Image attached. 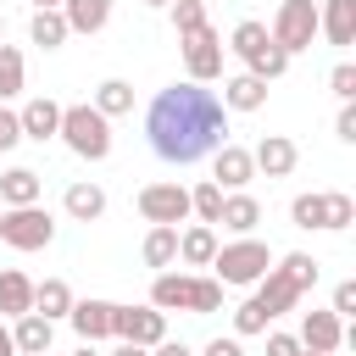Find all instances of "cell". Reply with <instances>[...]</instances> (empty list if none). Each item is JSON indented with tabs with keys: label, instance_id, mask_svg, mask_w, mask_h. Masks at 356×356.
I'll return each instance as SVG.
<instances>
[{
	"label": "cell",
	"instance_id": "obj_1",
	"mask_svg": "<svg viewBox=\"0 0 356 356\" xmlns=\"http://www.w3.org/2000/svg\"><path fill=\"white\" fill-rule=\"evenodd\" d=\"M222 134H228L222 100L211 89H200V83H167L145 111V139L172 167H189V161L211 156L217 145H228Z\"/></svg>",
	"mask_w": 356,
	"mask_h": 356
},
{
	"label": "cell",
	"instance_id": "obj_2",
	"mask_svg": "<svg viewBox=\"0 0 356 356\" xmlns=\"http://www.w3.org/2000/svg\"><path fill=\"white\" fill-rule=\"evenodd\" d=\"M312 284H317V261H312L306 250H295V256H284L278 267H267V278H256V295H250V300H256V306L267 312V323H273V317L289 312Z\"/></svg>",
	"mask_w": 356,
	"mask_h": 356
},
{
	"label": "cell",
	"instance_id": "obj_3",
	"mask_svg": "<svg viewBox=\"0 0 356 356\" xmlns=\"http://www.w3.org/2000/svg\"><path fill=\"white\" fill-rule=\"evenodd\" d=\"M150 306L156 312H195V317H206V312L222 306V284L217 278H200V273H156Z\"/></svg>",
	"mask_w": 356,
	"mask_h": 356
},
{
	"label": "cell",
	"instance_id": "obj_4",
	"mask_svg": "<svg viewBox=\"0 0 356 356\" xmlns=\"http://www.w3.org/2000/svg\"><path fill=\"white\" fill-rule=\"evenodd\" d=\"M56 134H61L67 150L83 156V161H106V156H111V122H106L95 106H61V128H56Z\"/></svg>",
	"mask_w": 356,
	"mask_h": 356
},
{
	"label": "cell",
	"instance_id": "obj_5",
	"mask_svg": "<svg viewBox=\"0 0 356 356\" xmlns=\"http://www.w3.org/2000/svg\"><path fill=\"white\" fill-rule=\"evenodd\" d=\"M211 267H217V284H256V278H267L273 250L261 239H234V245H217Z\"/></svg>",
	"mask_w": 356,
	"mask_h": 356
},
{
	"label": "cell",
	"instance_id": "obj_6",
	"mask_svg": "<svg viewBox=\"0 0 356 356\" xmlns=\"http://www.w3.org/2000/svg\"><path fill=\"white\" fill-rule=\"evenodd\" d=\"M0 239H6L11 250H44V245L56 239V222H50L44 206H11V211L0 217Z\"/></svg>",
	"mask_w": 356,
	"mask_h": 356
},
{
	"label": "cell",
	"instance_id": "obj_7",
	"mask_svg": "<svg viewBox=\"0 0 356 356\" xmlns=\"http://www.w3.org/2000/svg\"><path fill=\"white\" fill-rule=\"evenodd\" d=\"M267 33H273V44H278L284 56L312 50V39H317V6H312V0H284Z\"/></svg>",
	"mask_w": 356,
	"mask_h": 356
},
{
	"label": "cell",
	"instance_id": "obj_8",
	"mask_svg": "<svg viewBox=\"0 0 356 356\" xmlns=\"http://www.w3.org/2000/svg\"><path fill=\"white\" fill-rule=\"evenodd\" d=\"M111 334L139 345V350H156L167 339V312H156V306H111Z\"/></svg>",
	"mask_w": 356,
	"mask_h": 356
},
{
	"label": "cell",
	"instance_id": "obj_9",
	"mask_svg": "<svg viewBox=\"0 0 356 356\" xmlns=\"http://www.w3.org/2000/svg\"><path fill=\"white\" fill-rule=\"evenodd\" d=\"M139 211H145V222H156V228H178V222L189 217V189H184V184H145V189H139Z\"/></svg>",
	"mask_w": 356,
	"mask_h": 356
},
{
	"label": "cell",
	"instance_id": "obj_10",
	"mask_svg": "<svg viewBox=\"0 0 356 356\" xmlns=\"http://www.w3.org/2000/svg\"><path fill=\"white\" fill-rule=\"evenodd\" d=\"M184 67H189V83H211L222 72V39L211 33V22L184 33Z\"/></svg>",
	"mask_w": 356,
	"mask_h": 356
},
{
	"label": "cell",
	"instance_id": "obj_11",
	"mask_svg": "<svg viewBox=\"0 0 356 356\" xmlns=\"http://www.w3.org/2000/svg\"><path fill=\"white\" fill-rule=\"evenodd\" d=\"M295 339H300V350H312V356H334V350L345 345V328H339L334 312H306Z\"/></svg>",
	"mask_w": 356,
	"mask_h": 356
},
{
	"label": "cell",
	"instance_id": "obj_12",
	"mask_svg": "<svg viewBox=\"0 0 356 356\" xmlns=\"http://www.w3.org/2000/svg\"><path fill=\"white\" fill-rule=\"evenodd\" d=\"M250 161H256V172H267V178H289V172H295V161H300V150H295V139L267 134V139L250 150Z\"/></svg>",
	"mask_w": 356,
	"mask_h": 356
},
{
	"label": "cell",
	"instance_id": "obj_13",
	"mask_svg": "<svg viewBox=\"0 0 356 356\" xmlns=\"http://www.w3.org/2000/svg\"><path fill=\"white\" fill-rule=\"evenodd\" d=\"M17 128H22V139H56V128H61V106L50 100V95H39V100H28L22 111H17Z\"/></svg>",
	"mask_w": 356,
	"mask_h": 356
},
{
	"label": "cell",
	"instance_id": "obj_14",
	"mask_svg": "<svg viewBox=\"0 0 356 356\" xmlns=\"http://www.w3.org/2000/svg\"><path fill=\"white\" fill-rule=\"evenodd\" d=\"M211 156H217V178H211L217 189H245V184L256 178V161H250L245 145H217Z\"/></svg>",
	"mask_w": 356,
	"mask_h": 356
},
{
	"label": "cell",
	"instance_id": "obj_15",
	"mask_svg": "<svg viewBox=\"0 0 356 356\" xmlns=\"http://www.w3.org/2000/svg\"><path fill=\"white\" fill-rule=\"evenodd\" d=\"M317 33H328V44H350L356 39V0H323Z\"/></svg>",
	"mask_w": 356,
	"mask_h": 356
},
{
	"label": "cell",
	"instance_id": "obj_16",
	"mask_svg": "<svg viewBox=\"0 0 356 356\" xmlns=\"http://www.w3.org/2000/svg\"><path fill=\"white\" fill-rule=\"evenodd\" d=\"M72 328L83 334V345H95V339H106L111 334V300H72Z\"/></svg>",
	"mask_w": 356,
	"mask_h": 356
},
{
	"label": "cell",
	"instance_id": "obj_17",
	"mask_svg": "<svg viewBox=\"0 0 356 356\" xmlns=\"http://www.w3.org/2000/svg\"><path fill=\"white\" fill-rule=\"evenodd\" d=\"M261 106H267V83L261 78L239 72V78L222 83V111H261Z\"/></svg>",
	"mask_w": 356,
	"mask_h": 356
},
{
	"label": "cell",
	"instance_id": "obj_18",
	"mask_svg": "<svg viewBox=\"0 0 356 356\" xmlns=\"http://www.w3.org/2000/svg\"><path fill=\"white\" fill-rule=\"evenodd\" d=\"M39 172L33 167H11V172H0V200H6V211L11 206H39Z\"/></svg>",
	"mask_w": 356,
	"mask_h": 356
},
{
	"label": "cell",
	"instance_id": "obj_19",
	"mask_svg": "<svg viewBox=\"0 0 356 356\" xmlns=\"http://www.w3.org/2000/svg\"><path fill=\"white\" fill-rule=\"evenodd\" d=\"M217 222H222L228 234L250 239V228L261 222V200H250V195H222V211H217Z\"/></svg>",
	"mask_w": 356,
	"mask_h": 356
},
{
	"label": "cell",
	"instance_id": "obj_20",
	"mask_svg": "<svg viewBox=\"0 0 356 356\" xmlns=\"http://www.w3.org/2000/svg\"><path fill=\"white\" fill-rule=\"evenodd\" d=\"M50 334H56V328H50L39 312H22L17 328H11V345H17V356H44V350H50Z\"/></svg>",
	"mask_w": 356,
	"mask_h": 356
},
{
	"label": "cell",
	"instance_id": "obj_21",
	"mask_svg": "<svg viewBox=\"0 0 356 356\" xmlns=\"http://www.w3.org/2000/svg\"><path fill=\"white\" fill-rule=\"evenodd\" d=\"M22 312H33V278L6 267L0 273V317H22Z\"/></svg>",
	"mask_w": 356,
	"mask_h": 356
},
{
	"label": "cell",
	"instance_id": "obj_22",
	"mask_svg": "<svg viewBox=\"0 0 356 356\" xmlns=\"http://www.w3.org/2000/svg\"><path fill=\"white\" fill-rule=\"evenodd\" d=\"M61 17H67V33H100L111 17V0H61Z\"/></svg>",
	"mask_w": 356,
	"mask_h": 356
},
{
	"label": "cell",
	"instance_id": "obj_23",
	"mask_svg": "<svg viewBox=\"0 0 356 356\" xmlns=\"http://www.w3.org/2000/svg\"><path fill=\"white\" fill-rule=\"evenodd\" d=\"M178 256H184L189 267H211V256H217V234H211L206 222L184 228V234H178Z\"/></svg>",
	"mask_w": 356,
	"mask_h": 356
},
{
	"label": "cell",
	"instance_id": "obj_24",
	"mask_svg": "<svg viewBox=\"0 0 356 356\" xmlns=\"http://www.w3.org/2000/svg\"><path fill=\"white\" fill-rule=\"evenodd\" d=\"M33 312H39L44 323L67 317V312H72V289H67L61 278H44V284H33Z\"/></svg>",
	"mask_w": 356,
	"mask_h": 356
},
{
	"label": "cell",
	"instance_id": "obj_25",
	"mask_svg": "<svg viewBox=\"0 0 356 356\" xmlns=\"http://www.w3.org/2000/svg\"><path fill=\"white\" fill-rule=\"evenodd\" d=\"M61 206H67V217H78V222H95V217L106 211V189H100V184H72Z\"/></svg>",
	"mask_w": 356,
	"mask_h": 356
},
{
	"label": "cell",
	"instance_id": "obj_26",
	"mask_svg": "<svg viewBox=\"0 0 356 356\" xmlns=\"http://www.w3.org/2000/svg\"><path fill=\"white\" fill-rule=\"evenodd\" d=\"M95 111L111 122V117H122V111H134V83H122V78H106L100 89H95Z\"/></svg>",
	"mask_w": 356,
	"mask_h": 356
},
{
	"label": "cell",
	"instance_id": "obj_27",
	"mask_svg": "<svg viewBox=\"0 0 356 356\" xmlns=\"http://www.w3.org/2000/svg\"><path fill=\"white\" fill-rule=\"evenodd\" d=\"M178 261V228H150L145 234V267H172Z\"/></svg>",
	"mask_w": 356,
	"mask_h": 356
},
{
	"label": "cell",
	"instance_id": "obj_28",
	"mask_svg": "<svg viewBox=\"0 0 356 356\" xmlns=\"http://www.w3.org/2000/svg\"><path fill=\"white\" fill-rule=\"evenodd\" d=\"M28 33H33L39 50H56V44L67 39V17H61V11H33V28H28Z\"/></svg>",
	"mask_w": 356,
	"mask_h": 356
},
{
	"label": "cell",
	"instance_id": "obj_29",
	"mask_svg": "<svg viewBox=\"0 0 356 356\" xmlns=\"http://www.w3.org/2000/svg\"><path fill=\"white\" fill-rule=\"evenodd\" d=\"M267 44H273V33H267V22H256V17H245V22L234 28V50H239L245 61H250L256 50H267Z\"/></svg>",
	"mask_w": 356,
	"mask_h": 356
},
{
	"label": "cell",
	"instance_id": "obj_30",
	"mask_svg": "<svg viewBox=\"0 0 356 356\" xmlns=\"http://www.w3.org/2000/svg\"><path fill=\"white\" fill-rule=\"evenodd\" d=\"M284 67H289V56H284L278 44H267V50H256V56L245 61V72H250V78H261V83H273V78H284Z\"/></svg>",
	"mask_w": 356,
	"mask_h": 356
},
{
	"label": "cell",
	"instance_id": "obj_31",
	"mask_svg": "<svg viewBox=\"0 0 356 356\" xmlns=\"http://www.w3.org/2000/svg\"><path fill=\"white\" fill-rule=\"evenodd\" d=\"M189 211L211 228V222H217V211H222V189H217L211 178H206V184H195V189H189Z\"/></svg>",
	"mask_w": 356,
	"mask_h": 356
},
{
	"label": "cell",
	"instance_id": "obj_32",
	"mask_svg": "<svg viewBox=\"0 0 356 356\" xmlns=\"http://www.w3.org/2000/svg\"><path fill=\"white\" fill-rule=\"evenodd\" d=\"M22 95V50L17 44H0V100Z\"/></svg>",
	"mask_w": 356,
	"mask_h": 356
},
{
	"label": "cell",
	"instance_id": "obj_33",
	"mask_svg": "<svg viewBox=\"0 0 356 356\" xmlns=\"http://www.w3.org/2000/svg\"><path fill=\"white\" fill-rule=\"evenodd\" d=\"M350 222H356V200L339 195V189L323 195V228H350Z\"/></svg>",
	"mask_w": 356,
	"mask_h": 356
},
{
	"label": "cell",
	"instance_id": "obj_34",
	"mask_svg": "<svg viewBox=\"0 0 356 356\" xmlns=\"http://www.w3.org/2000/svg\"><path fill=\"white\" fill-rule=\"evenodd\" d=\"M172 28H178V39L206 28V0H172Z\"/></svg>",
	"mask_w": 356,
	"mask_h": 356
},
{
	"label": "cell",
	"instance_id": "obj_35",
	"mask_svg": "<svg viewBox=\"0 0 356 356\" xmlns=\"http://www.w3.org/2000/svg\"><path fill=\"white\" fill-rule=\"evenodd\" d=\"M289 217H295V228H323V195H295Z\"/></svg>",
	"mask_w": 356,
	"mask_h": 356
},
{
	"label": "cell",
	"instance_id": "obj_36",
	"mask_svg": "<svg viewBox=\"0 0 356 356\" xmlns=\"http://www.w3.org/2000/svg\"><path fill=\"white\" fill-rule=\"evenodd\" d=\"M234 334L245 339V334H267V312L256 306V300H245L239 312H234Z\"/></svg>",
	"mask_w": 356,
	"mask_h": 356
},
{
	"label": "cell",
	"instance_id": "obj_37",
	"mask_svg": "<svg viewBox=\"0 0 356 356\" xmlns=\"http://www.w3.org/2000/svg\"><path fill=\"white\" fill-rule=\"evenodd\" d=\"M328 89H334L339 100H356V67H350V61H339V67L328 72Z\"/></svg>",
	"mask_w": 356,
	"mask_h": 356
},
{
	"label": "cell",
	"instance_id": "obj_38",
	"mask_svg": "<svg viewBox=\"0 0 356 356\" xmlns=\"http://www.w3.org/2000/svg\"><path fill=\"white\" fill-rule=\"evenodd\" d=\"M328 312H334V317H350V312H356V284H350V278L334 289V306H328Z\"/></svg>",
	"mask_w": 356,
	"mask_h": 356
},
{
	"label": "cell",
	"instance_id": "obj_39",
	"mask_svg": "<svg viewBox=\"0 0 356 356\" xmlns=\"http://www.w3.org/2000/svg\"><path fill=\"white\" fill-rule=\"evenodd\" d=\"M267 356H300V339L295 334H267Z\"/></svg>",
	"mask_w": 356,
	"mask_h": 356
},
{
	"label": "cell",
	"instance_id": "obj_40",
	"mask_svg": "<svg viewBox=\"0 0 356 356\" xmlns=\"http://www.w3.org/2000/svg\"><path fill=\"white\" fill-rule=\"evenodd\" d=\"M17 139H22V128H17V111H6V106H0V150H11Z\"/></svg>",
	"mask_w": 356,
	"mask_h": 356
},
{
	"label": "cell",
	"instance_id": "obj_41",
	"mask_svg": "<svg viewBox=\"0 0 356 356\" xmlns=\"http://www.w3.org/2000/svg\"><path fill=\"white\" fill-rule=\"evenodd\" d=\"M334 128H339V139H345V145H356V106H350V100H345V111H339V122H334Z\"/></svg>",
	"mask_w": 356,
	"mask_h": 356
},
{
	"label": "cell",
	"instance_id": "obj_42",
	"mask_svg": "<svg viewBox=\"0 0 356 356\" xmlns=\"http://www.w3.org/2000/svg\"><path fill=\"white\" fill-rule=\"evenodd\" d=\"M206 356H245V350H239V339H211Z\"/></svg>",
	"mask_w": 356,
	"mask_h": 356
},
{
	"label": "cell",
	"instance_id": "obj_43",
	"mask_svg": "<svg viewBox=\"0 0 356 356\" xmlns=\"http://www.w3.org/2000/svg\"><path fill=\"white\" fill-rule=\"evenodd\" d=\"M156 356H189V345H184V339H161V345H156Z\"/></svg>",
	"mask_w": 356,
	"mask_h": 356
},
{
	"label": "cell",
	"instance_id": "obj_44",
	"mask_svg": "<svg viewBox=\"0 0 356 356\" xmlns=\"http://www.w3.org/2000/svg\"><path fill=\"white\" fill-rule=\"evenodd\" d=\"M106 356H145V350H139V345H128V339H122V345H117V350H106Z\"/></svg>",
	"mask_w": 356,
	"mask_h": 356
},
{
	"label": "cell",
	"instance_id": "obj_45",
	"mask_svg": "<svg viewBox=\"0 0 356 356\" xmlns=\"http://www.w3.org/2000/svg\"><path fill=\"white\" fill-rule=\"evenodd\" d=\"M0 356H17V345H11V334L0 328Z\"/></svg>",
	"mask_w": 356,
	"mask_h": 356
},
{
	"label": "cell",
	"instance_id": "obj_46",
	"mask_svg": "<svg viewBox=\"0 0 356 356\" xmlns=\"http://www.w3.org/2000/svg\"><path fill=\"white\" fill-rule=\"evenodd\" d=\"M33 6H39V11H61V0H33Z\"/></svg>",
	"mask_w": 356,
	"mask_h": 356
},
{
	"label": "cell",
	"instance_id": "obj_47",
	"mask_svg": "<svg viewBox=\"0 0 356 356\" xmlns=\"http://www.w3.org/2000/svg\"><path fill=\"white\" fill-rule=\"evenodd\" d=\"M78 356H100V350H95V345H83V350H78Z\"/></svg>",
	"mask_w": 356,
	"mask_h": 356
},
{
	"label": "cell",
	"instance_id": "obj_48",
	"mask_svg": "<svg viewBox=\"0 0 356 356\" xmlns=\"http://www.w3.org/2000/svg\"><path fill=\"white\" fill-rule=\"evenodd\" d=\"M145 6H172V0H145Z\"/></svg>",
	"mask_w": 356,
	"mask_h": 356
},
{
	"label": "cell",
	"instance_id": "obj_49",
	"mask_svg": "<svg viewBox=\"0 0 356 356\" xmlns=\"http://www.w3.org/2000/svg\"><path fill=\"white\" fill-rule=\"evenodd\" d=\"M300 356H312V350H300Z\"/></svg>",
	"mask_w": 356,
	"mask_h": 356
},
{
	"label": "cell",
	"instance_id": "obj_50",
	"mask_svg": "<svg viewBox=\"0 0 356 356\" xmlns=\"http://www.w3.org/2000/svg\"><path fill=\"white\" fill-rule=\"evenodd\" d=\"M0 33H6V22H0Z\"/></svg>",
	"mask_w": 356,
	"mask_h": 356
}]
</instances>
